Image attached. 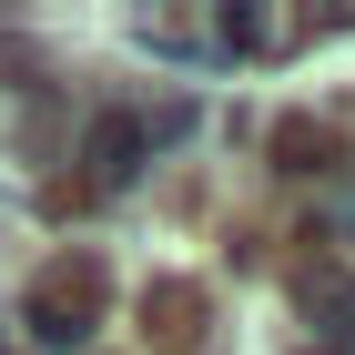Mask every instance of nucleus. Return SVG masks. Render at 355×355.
<instances>
[{
	"label": "nucleus",
	"instance_id": "2",
	"mask_svg": "<svg viewBox=\"0 0 355 355\" xmlns=\"http://www.w3.org/2000/svg\"><path fill=\"white\" fill-rule=\"evenodd\" d=\"M203 335H214V295L193 274H153L142 284V345L153 355H203Z\"/></svg>",
	"mask_w": 355,
	"mask_h": 355
},
{
	"label": "nucleus",
	"instance_id": "3",
	"mask_svg": "<svg viewBox=\"0 0 355 355\" xmlns=\"http://www.w3.org/2000/svg\"><path fill=\"white\" fill-rule=\"evenodd\" d=\"M335 153H345V142H335L325 112H284V122L264 132V163H274V173H325Z\"/></svg>",
	"mask_w": 355,
	"mask_h": 355
},
{
	"label": "nucleus",
	"instance_id": "1",
	"mask_svg": "<svg viewBox=\"0 0 355 355\" xmlns=\"http://www.w3.org/2000/svg\"><path fill=\"white\" fill-rule=\"evenodd\" d=\"M102 304H112V274L92 264V254H51V264L31 274V295H21V325L41 335V345H82V335L102 325Z\"/></svg>",
	"mask_w": 355,
	"mask_h": 355
}]
</instances>
